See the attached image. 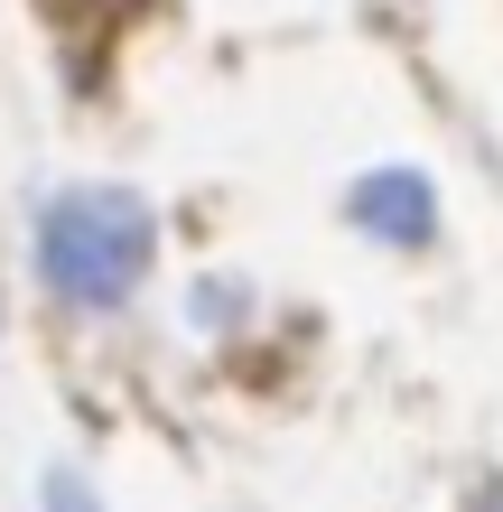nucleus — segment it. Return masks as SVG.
<instances>
[{"mask_svg": "<svg viewBox=\"0 0 503 512\" xmlns=\"http://www.w3.org/2000/svg\"><path fill=\"white\" fill-rule=\"evenodd\" d=\"M150 243H159V215L131 187H66L38 215V270L66 308H122L150 270Z\"/></svg>", "mask_w": 503, "mask_h": 512, "instance_id": "1", "label": "nucleus"}, {"mask_svg": "<svg viewBox=\"0 0 503 512\" xmlns=\"http://www.w3.org/2000/svg\"><path fill=\"white\" fill-rule=\"evenodd\" d=\"M354 224L410 252V243H429V233H438V196H429L420 168H373V177H354Z\"/></svg>", "mask_w": 503, "mask_h": 512, "instance_id": "2", "label": "nucleus"}, {"mask_svg": "<svg viewBox=\"0 0 503 512\" xmlns=\"http://www.w3.org/2000/svg\"><path fill=\"white\" fill-rule=\"evenodd\" d=\"M47 503H56V512H94V503H84V494L66 485V475H56V485H47Z\"/></svg>", "mask_w": 503, "mask_h": 512, "instance_id": "3", "label": "nucleus"}, {"mask_svg": "<svg viewBox=\"0 0 503 512\" xmlns=\"http://www.w3.org/2000/svg\"><path fill=\"white\" fill-rule=\"evenodd\" d=\"M494 512H503V494H494Z\"/></svg>", "mask_w": 503, "mask_h": 512, "instance_id": "4", "label": "nucleus"}]
</instances>
